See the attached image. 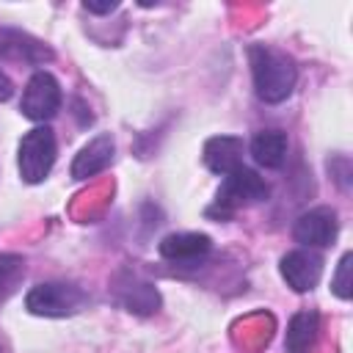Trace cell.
I'll use <instances>...</instances> for the list:
<instances>
[{"label":"cell","instance_id":"5bb4252c","mask_svg":"<svg viewBox=\"0 0 353 353\" xmlns=\"http://www.w3.org/2000/svg\"><path fill=\"white\" fill-rule=\"evenodd\" d=\"M287 135L281 130H262L251 141V157L265 168H281L287 160Z\"/></svg>","mask_w":353,"mask_h":353},{"label":"cell","instance_id":"ba28073f","mask_svg":"<svg viewBox=\"0 0 353 353\" xmlns=\"http://www.w3.org/2000/svg\"><path fill=\"white\" fill-rule=\"evenodd\" d=\"M279 270H281V279L287 281V287H292L295 292H309L317 287V281L323 276V256L312 248H295L281 256Z\"/></svg>","mask_w":353,"mask_h":353},{"label":"cell","instance_id":"9c48e42d","mask_svg":"<svg viewBox=\"0 0 353 353\" xmlns=\"http://www.w3.org/2000/svg\"><path fill=\"white\" fill-rule=\"evenodd\" d=\"M0 58L22 61V63H36L39 66V63L52 61V50L41 39H36V36L19 30V28L0 25Z\"/></svg>","mask_w":353,"mask_h":353},{"label":"cell","instance_id":"7a4b0ae2","mask_svg":"<svg viewBox=\"0 0 353 353\" xmlns=\"http://www.w3.org/2000/svg\"><path fill=\"white\" fill-rule=\"evenodd\" d=\"M270 193L268 182L254 171V168H234L232 174L223 176L218 193H215V201L212 207L207 210V215H218V218H232L237 210L243 207H251L256 201H265Z\"/></svg>","mask_w":353,"mask_h":353},{"label":"cell","instance_id":"52a82bcc","mask_svg":"<svg viewBox=\"0 0 353 353\" xmlns=\"http://www.w3.org/2000/svg\"><path fill=\"white\" fill-rule=\"evenodd\" d=\"M336 234H339V218H336V210L331 207L306 210L292 223V237L303 248H325L336 240Z\"/></svg>","mask_w":353,"mask_h":353},{"label":"cell","instance_id":"277c9868","mask_svg":"<svg viewBox=\"0 0 353 353\" xmlns=\"http://www.w3.org/2000/svg\"><path fill=\"white\" fill-rule=\"evenodd\" d=\"M88 295L66 281H47L36 284L25 295V309L39 317H72L85 306Z\"/></svg>","mask_w":353,"mask_h":353},{"label":"cell","instance_id":"4fadbf2b","mask_svg":"<svg viewBox=\"0 0 353 353\" xmlns=\"http://www.w3.org/2000/svg\"><path fill=\"white\" fill-rule=\"evenodd\" d=\"M320 336V314L314 309H301L290 317L284 331V350L287 353H312Z\"/></svg>","mask_w":353,"mask_h":353},{"label":"cell","instance_id":"30bf717a","mask_svg":"<svg viewBox=\"0 0 353 353\" xmlns=\"http://www.w3.org/2000/svg\"><path fill=\"white\" fill-rule=\"evenodd\" d=\"M243 149H245V143L240 135H212L204 141L201 157L212 174L226 176L243 165Z\"/></svg>","mask_w":353,"mask_h":353},{"label":"cell","instance_id":"d6986e66","mask_svg":"<svg viewBox=\"0 0 353 353\" xmlns=\"http://www.w3.org/2000/svg\"><path fill=\"white\" fill-rule=\"evenodd\" d=\"M0 353H3V350H0Z\"/></svg>","mask_w":353,"mask_h":353},{"label":"cell","instance_id":"3957f363","mask_svg":"<svg viewBox=\"0 0 353 353\" xmlns=\"http://www.w3.org/2000/svg\"><path fill=\"white\" fill-rule=\"evenodd\" d=\"M55 154H58V143H55V132L47 124H39L33 130H28L17 146V168L19 176L28 185H39L50 176L52 165H55Z\"/></svg>","mask_w":353,"mask_h":353},{"label":"cell","instance_id":"8992f818","mask_svg":"<svg viewBox=\"0 0 353 353\" xmlns=\"http://www.w3.org/2000/svg\"><path fill=\"white\" fill-rule=\"evenodd\" d=\"M110 290H113L116 303L121 309L132 312V314L146 317V314H154L160 309V292H157V287L152 281L141 279L130 268H124V270H119L113 276V287Z\"/></svg>","mask_w":353,"mask_h":353},{"label":"cell","instance_id":"ac0fdd59","mask_svg":"<svg viewBox=\"0 0 353 353\" xmlns=\"http://www.w3.org/2000/svg\"><path fill=\"white\" fill-rule=\"evenodd\" d=\"M11 94H14V83H11V77L0 69V102H8Z\"/></svg>","mask_w":353,"mask_h":353},{"label":"cell","instance_id":"9a60e30c","mask_svg":"<svg viewBox=\"0 0 353 353\" xmlns=\"http://www.w3.org/2000/svg\"><path fill=\"white\" fill-rule=\"evenodd\" d=\"M25 279V259L19 254H0V301L14 295Z\"/></svg>","mask_w":353,"mask_h":353},{"label":"cell","instance_id":"7c38bea8","mask_svg":"<svg viewBox=\"0 0 353 353\" xmlns=\"http://www.w3.org/2000/svg\"><path fill=\"white\" fill-rule=\"evenodd\" d=\"M212 240L201 232H174L157 243V254L168 262H199L210 254Z\"/></svg>","mask_w":353,"mask_h":353},{"label":"cell","instance_id":"6da1fadb","mask_svg":"<svg viewBox=\"0 0 353 353\" xmlns=\"http://www.w3.org/2000/svg\"><path fill=\"white\" fill-rule=\"evenodd\" d=\"M248 66H251V77H254V91L268 105L284 102L298 83L295 61L287 52L273 50L268 44L248 47Z\"/></svg>","mask_w":353,"mask_h":353},{"label":"cell","instance_id":"8fae6325","mask_svg":"<svg viewBox=\"0 0 353 353\" xmlns=\"http://www.w3.org/2000/svg\"><path fill=\"white\" fill-rule=\"evenodd\" d=\"M113 152H116V141L113 135L102 132L97 138H91L72 160V179H88L102 174L110 163H113Z\"/></svg>","mask_w":353,"mask_h":353},{"label":"cell","instance_id":"2e32d148","mask_svg":"<svg viewBox=\"0 0 353 353\" xmlns=\"http://www.w3.org/2000/svg\"><path fill=\"white\" fill-rule=\"evenodd\" d=\"M350 262H353V254L345 251L342 259H339V265H336V273H334V279H331V292H334L336 298H342V301H350V295H353Z\"/></svg>","mask_w":353,"mask_h":353},{"label":"cell","instance_id":"5b68a950","mask_svg":"<svg viewBox=\"0 0 353 353\" xmlns=\"http://www.w3.org/2000/svg\"><path fill=\"white\" fill-rule=\"evenodd\" d=\"M61 102H63V97H61L58 80L47 69H39L25 83V91H22V99H19V110L30 121H50L61 110Z\"/></svg>","mask_w":353,"mask_h":353},{"label":"cell","instance_id":"e0dca14e","mask_svg":"<svg viewBox=\"0 0 353 353\" xmlns=\"http://www.w3.org/2000/svg\"><path fill=\"white\" fill-rule=\"evenodd\" d=\"M83 8L91 11V14H110V11L119 8V3H116V0H113V3H91V0H85Z\"/></svg>","mask_w":353,"mask_h":353}]
</instances>
